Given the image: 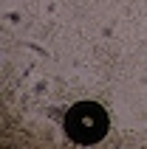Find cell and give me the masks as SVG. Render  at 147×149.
<instances>
[{"label": "cell", "instance_id": "6da1fadb", "mask_svg": "<svg viewBox=\"0 0 147 149\" xmlns=\"http://www.w3.org/2000/svg\"><path fill=\"white\" fill-rule=\"evenodd\" d=\"M107 113L102 104L96 101H79L68 110L65 116V132L74 143H82V146H90V143H99L107 135Z\"/></svg>", "mask_w": 147, "mask_h": 149}]
</instances>
